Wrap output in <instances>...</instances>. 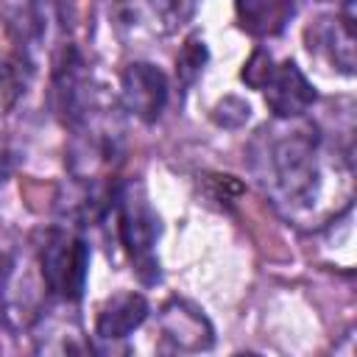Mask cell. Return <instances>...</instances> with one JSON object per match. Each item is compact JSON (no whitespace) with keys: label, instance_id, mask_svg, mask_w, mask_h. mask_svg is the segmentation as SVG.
Here are the masks:
<instances>
[{"label":"cell","instance_id":"cell-1","mask_svg":"<svg viewBox=\"0 0 357 357\" xmlns=\"http://www.w3.org/2000/svg\"><path fill=\"white\" fill-rule=\"evenodd\" d=\"M254 170L273 206L301 229L335 223L354 198L351 159L301 117L259 134Z\"/></svg>","mask_w":357,"mask_h":357},{"label":"cell","instance_id":"cell-2","mask_svg":"<svg viewBox=\"0 0 357 357\" xmlns=\"http://www.w3.org/2000/svg\"><path fill=\"white\" fill-rule=\"evenodd\" d=\"M114 218H117V234L120 243L126 245L134 271L139 273L142 282H156L159 279V262L153 254V245L159 240V215L153 212L145 187L139 181L123 184L114 192Z\"/></svg>","mask_w":357,"mask_h":357},{"label":"cell","instance_id":"cell-3","mask_svg":"<svg viewBox=\"0 0 357 357\" xmlns=\"http://www.w3.org/2000/svg\"><path fill=\"white\" fill-rule=\"evenodd\" d=\"M36 268L42 276V284L61 298L64 304L78 301L86 287V271H89V245L75 229H53L47 231L45 243L36 254Z\"/></svg>","mask_w":357,"mask_h":357},{"label":"cell","instance_id":"cell-4","mask_svg":"<svg viewBox=\"0 0 357 357\" xmlns=\"http://www.w3.org/2000/svg\"><path fill=\"white\" fill-rule=\"evenodd\" d=\"M156 335H159V351L167 357L206 351L215 340V332L206 315L184 298H170L159 310Z\"/></svg>","mask_w":357,"mask_h":357},{"label":"cell","instance_id":"cell-5","mask_svg":"<svg viewBox=\"0 0 357 357\" xmlns=\"http://www.w3.org/2000/svg\"><path fill=\"white\" fill-rule=\"evenodd\" d=\"M31 357H95V343L75 315L47 312L36 318Z\"/></svg>","mask_w":357,"mask_h":357},{"label":"cell","instance_id":"cell-6","mask_svg":"<svg viewBox=\"0 0 357 357\" xmlns=\"http://www.w3.org/2000/svg\"><path fill=\"white\" fill-rule=\"evenodd\" d=\"M120 98L134 117H139L142 123H153L167 103V78L148 61H131L123 70Z\"/></svg>","mask_w":357,"mask_h":357},{"label":"cell","instance_id":"cell-7","mask_svg":"<svg viewBox=\"0 0 357 357\" xmlns=\"http://www.w3.org/2000/svg\"><path fill=\"white\" fill-rule=\"evenodd\" d=\"M265 103L276 114V120H296L315 103V89L296 61H282L273 67L268 84L262 86Z\"/></svg>","mask_w":357,"mask_h":357},{"label":"cell","instance_id":"cell-8","mask_svg":"<svg viewBox=\"0 0 357 357\" xmlns=\"http://www.w3.org/2000/svg\"><path fill=\"white\" fill-rule=\"evenodd\" d=\"M148 301L137 290H120L103 301L98 310V324L95 332L103 340H126L134 329H139L148 318Z\"/></svg>","mask_w":357,"mask_h":357},{"label":"cell","instance_id":"cell-9","mask_svg":"<svg viewBox=\"0 0 357 357\" xmlns=\"http://www.w3.org/2000/svg\"><path fill=\"white\" fill-rule=\"evenodd\" d=\"M310 50H318L329 59V64H335L340 73L351 75L354 73V20L351 17H324L318 20V25L310 31Z\"/></svg>","mask_w":357,"mask_h":357},{"label":"cell","instance_id":"cell-10","mask_svg":"<svg viewBox=\"0 0 357 357\" xmlns=\"http://www.w3.org/2000/svg\"><path fill=\"white\" fill-rule=\"evenodd\" d=\"M120 25L128 28L134 36L148 33V36H165L181 25L184 17L192 14V6L187 3H134V6H120Z\"/></svg>","mask_w":357,"mask_h":357},{"label":"cell","instance_id":"cell-11","mask_svg":"<svg viewBox=\"0 0 357 357\" xmlns=\"http://www.w3.org/2000/svg\"><path fill=\"white\" fill-rule=\"evenodd\" d=\"M240 25L257 36H271L284 28V22L293 17V3L282 0H245L237 3Z\"/></svg>","mask_w":357,"mask_h":357},{"label":"cell","instance_id":"cell-12","mask_svg":"<svg viewBox=\"0 0 357 357\" xmlns=\"http://www.w3.org/2000/svg\"><path fill=\"white\" fill-rule=\"evenodd\" d=\"M204 64H206V45H204V39L190 36V39L184 42V47H181L178 59H176L178 78H181L184 84H192V78L204 70Z\"/></svg>","mask_w":357,"mask_h":357},{"label":"cell","instance_id":"cell-13","mask_svg":"<svg viewBox=\"0 0 357 357\" xmlns=\"http://www.w3.org/2000/svg\"><path fill=\"white\" fill-rule=\"evenodd\" d=\"M273 67H276V64H273L271 53L259 47V50H254L251 59L245 61V67H243V81H245L248 86H254V89H262V86L268 84Z\"/></svg>","mask_w":357,"mask_h":357},{"label":"cell","instance_id":"cell-14","mask_svg":"<svg viewBox=\"0 0 357 357\" xmlns=\"http://www.w3.org/2000/svg\"><path fill=\"white\" fill-rule=\"evenodd\" d=\"M248 112H251V106L245 100H240V98H223L215 106V120L223 123V126H234V120H237V126H240V123L248 120Z\"/></svg>","mask_w":357,"mask_h":357},{"label":"cell","instance_id":"cell-15","mask_svg":"<svg viewBox=\"0 0 357 357\" xmlns=\"http://www.w3.org/2000/svg\"><path fill=\"white\" fill-rule=\"evenodd\" d=\"M95 357H128V346L123 340H103L95 346Z\"/></svg>","mask_w":357,"mask_h":357},{"label":"cell","instance_id":"cell-16","mask_svg":"<svg viewBox=\"0 0 357 357\" xmlns=\"http://www.w3.org/2000/svg\"><path fill=\"white\" fill-rule=\"evenodd\" d=\"M335 357H354V332H346V337L335 346Z\"/></svg>","mask_w":357,"mask_h":357},{"label":"cell","instance_id":"cell-17","mask_svg":"<svg viewBox=\"0 0 357 357\" xmlns=\"http://www.w3.org/2000/svg\"><path fill=\"white\" fill-rule=\"evenodd\" d=\"M234 357H259V354H254V351H240V354H234Z\"/></svg>","mask_w":357,"mask_h":357}]
</instances>
